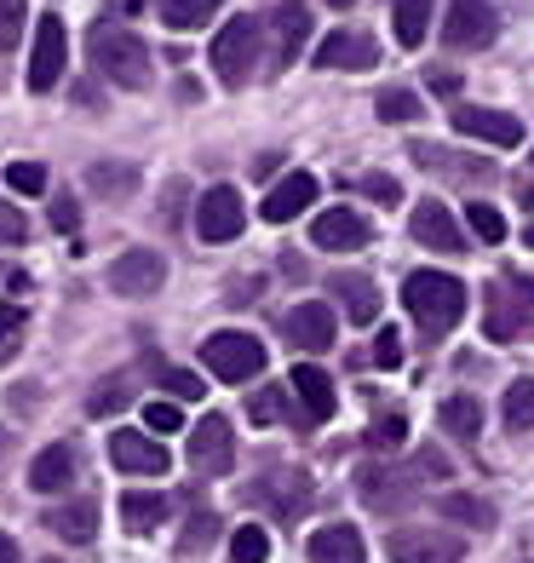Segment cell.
I'll return each mask as SVG.
<instances>
[{"instance_id": "16", "label": "cell", "mask_w": 534, "mask_h": 563, "mask_svg": "<svg viewBox=\"0 0 534 563\" xmlns=\"http://www.w3.org/2000/svg\"><path fill=\"white\" fill-rule=\"evenodd\" d=\"M454 133L482 139V144H494V150H518V144H523V121H518V115H505V110L460 104V110H454Z\"/></svg>"}, {"instance_id": "28", "label": "cell", "mask_w": 534, "mask_h": 563, "mask_svg": "<svg viewBox=\"0 0 534 563\" xmlns=\"http://www.w3.org/2000/svg\"><path fill=\"white\" fill-rule=\"evenodd\" d=\"M431 7H437V0H391L397 46H420V41H425V30H431Z\"/></svg>"}, {"instance_id": "17", "label": "cell", "mask_w": 534, "mask_h": 563, "mask_svg": "<svg viewBox=\"0 0 534 563\" xmlns=\"http://www.w3.org/2000/svg\"><path fill=\"white\" fill-rule=\"evenodd\" d=\"M409 230H414V242L431 247V253H448V260H454V253H466V230L454 224V213L443 208V201H420Z\"/></svg>"}, {"instance_id": "47", "label": "cell", "mask_w": 534, "mask_h": 563, "mask_svg": "<svg viewBox=\"0 0 534 563\" xmlns=\"http://www.w3.org/2000/svg\"><path fill=\"white\" fill-rule=\"evenodd\" d=\"M414 472H420V483H448V460H443V449H420V454H414Z\"/></svg>"}, {"instance_id": "12", "label": "cell", "mask_w": 534, "mask_h": 563, "mask_svg": "<svg viewBox=\"0 0 534 563\" xmlns=\"http://www.w3.org/2000/svg\"><path fill=\"white\" fill-rule=\"evenodd\" d=\"M386 552H391V563H460L466 547L443 529H391Z\"/></svg>"}, {"instance_id": "1", "label": "cell", "mask_w": 534, "mask_h": 563, "mask_svg": "<svg viewBox=\"0 0 534 563\" xmlns=\"http://www.w3.org/2000/svg\"><path fill=\"white\" fill-rule=\"evenodd\" d=\"M482 328H489V340L500 345H518L534 334V282L505 271L500 282H489V294H482Z\"/></svg>"}, {"instance_id": "37", "label": "cell", "mask_w": 534, "mask_h": 563, "mask_svg": "<svg viewBox=\"0 0 534 563\" xmlns=\"http://www.w3.org/2000/svg\"><path fill=\"white\" fill-rule=\"evenodd\" d=\"M443 511L466 529H494V506H482L477 495H443Z\"/></svg>"}, {"instance_id": "55", "label": "cell", "mask_w": 534, "mask_h": 563, "mask_svg": "<svg viewBox=\"0 0 534 563\" xmlns=\"http://www.w3.org/2000/svg\"><path fill=\"white\" fill-rule=\"evenodd\" d=\"M523 247L534 253V213H529V224H523Z\"/></svg>"}, {"instance_id": "18", "label": "cell", "mask_w": 534, "mask_h": 563, "mask_svg": "<svg viewBox=\"0 0 534 563\" xmlns=\"http://www.w3.org/2000/svg\"><path fill=\"white\" fill-rule=\"evenodd\" d=\"M190 460H196L201 472H213V477H224V472L236 466V431L224 426L219 415H208V420H201V426L190 431Z\"/></svg>"}, {"instance_id": "35", "label": "cell", "mask_w": 534, "mask_h": 563, "mask_svg": "<svg viewBox=\"0 0 534 563\" xmlns=\"http://www.w3.org/2000/svg\"><path fill=\"white\" fill-rule=\"evenodd\" d=\"M87 185L98 190V196H133L138 190V167H115V162H98V167H87Z\"/></svg>"}, {"instance_id": "14", "label": "cell", "mask_w": 534, "mask_h": 563, "mask_svg": "<svg viewBox=\"0 0 534 563\" xmlns=\"http://www.w3.org/2000/svg\"><path fill=\"white\" fill-rule=\"evenodd\" d=\"M110 460H115V472H133V477H167V449L133 426L110 431Z\"/></svg>"}, {"instance_id": "34", "label": "cell", "mask_w": 534, "mask_h": 563, "mask_svg": "<svg viewBox=\"0 0 534 563\" xmlns=\"http://www.w3.org/2000/svg\"><path fill=\"white\" fill-rule=\"evenodd\" d=\"M219 7H224V0H167L162 23H167V30H201V23H213Z\"/></svg>"}, {"instance_id": "5", "label": "cell", "mask_w": 534, "mask_h": 563, "mask_svg": "<svg viewBox=\"0 0 534 563\" xmlns=\"http://www.w3.org/2000/svg\"><path fill=\"white\" fill-rule=\"evenodd\" d=\"M201 363H208L213 379H224V386H247L253 374H265V345L253 334H242V328H224V334L201 340Z\"/></svg>"}, {"instance_id": "41", "label": "cell", "mask_w": 534, "mask_h": 563, "mask_svg": "<svg viewBox=\"0 0 534 563\" xmlns=\"http://www.w3.org/2000/svg\"><path fill=\"white\" fill-rule=\"evenodd\" d=\"M282 415H288V397H282V386H259V391L247 397V420H253V426H276Z\"/></svg>"}, {"instance_id": "22", "label": "cell", "mask_w": 534, "mask_h": 563, "mask_svg": "<svg viewBox=\"0 0 534 563\" xmlns=\"http://www.w3.org/2000/svg\"><path fill=\"white\" fill-rule=\"evenodd\" d=\"M409 156L425 167V173H448V178H471V185H482L489 178L494 185V167L482 162V156H454V150H437V144H414Z\"/></svg>"}, {"instance_id": "13", "label": "cell", "mask_w": 534, "mask_h": 563, "mask_svg": "<svg viewBox=\"0 0 534 563\" xmlns=\"http://www.w3.org/2000/svg\"><path fill=\"white\" fill-rule=\"evenodd\" d=\"M282 334L299 345V351H327L340 340V317H334V305H322V299H304V305H293V311L282 317Z\"/></svg>"}, {"instance_id": "21", "label": "cell", "mask_w": 534, "mask_h": 563, "mask_svg": "<svg viewBox=\"0 0 534 563\" xmlns=\"http://www.w3.org/2000/svg\"><path fill=\"white\" fill-rule=\"evenodd\" d=\"M270 30H276V64H293L304 53V41H311V12L299 7V0H282V7L270 12Z\"/></svg>"}, {"instance_id": "59", "label": "cell", "mask_w": 534, "mask_h": 563, "mask_svg": "<svg viewBox=\"0 0 534 563\" xmlns=\"http://www.w3.org/2000/svg\"><path fill=\"white\" fill-rule=\"evenodd\" d=\"M46 563H58V558H46Z\"/></svg>"}, {"instance_id": "9", "label": "cell", "mask_w": 534, "mask_h": 563, "mask_svg": "<svg viewBox=\"0 0 534 563\" xmlns=\"http://www.w3.org/2000/svg\"><path fill=\"white\" fill-rule=\"evenodd\" d=\"M500 35V18L489 0H448L443 12V46H460V53H477Z\"/></svg>"}, {"instance_id": "29", "label": "cell", "mask_w": 534, "mask_h": 563, "mask_svg": "<svg viewBox=\"0 0 534 563\" xmlns=\"http://www.w3.org/2000/svg\"><path fill=\"white\" fill-rule=\"evenodd\" d=\"M149 379H156V386L173 397V402H196L201 391H208V386H201V374H190V368H178V363H162V356H149Z\"/></svg>"}, {"instance_id": "23", "label": "cell", "mask_w": 534, "mask_h": 563, "mask_svg": "<svg viewBox=\"0 0 534 563\" xmlns=\"http://www.w3.org/2000/svg\"><path fill=\"white\" fill-rule=\"evenodd\" d=\"M311 563H368L363 534H356L351 523H322L311 534Z\"/></svg>"}, {"instance_id": "32", "label": "cell", "mask_w": 534, "mask_h": 563, "mask_svg": "<svg viewBox=\"0 0 534 563\" xmlns=\"http://www.w3.org/2000/svg\"><path fill=\"white\" fill-rule=\"evenodd\" d=\"M443 431H454L460 443H471L477 431H482V402L477 397H448L443 402Z\"/></svg>"}, {"instance_id": "48", "label": "cell", "mask_w": 534, "mask_h": 563, "mask_svg": "<svg viewBox=\"0 0 534 563\" xmlns=\"http://www.w3.org/2000/svg\"><path fill=\"white\" fill-rule=\"evenodd\" d=\"M23 236H30V224H23L18 208H0V247H18Z\"/></svg>"}, {"instance_id": "10", "label": "cell", "mask_w": 534, "mask_h": 563, "mask_svg": "<svg viewBox=\"0 0 534 563\" xmlns=\"http://www.w3.org/2000/svg\"><path fill=\"white\" fill-rule=\"evenodd\" d=\"M64 64H69V41H64V18H53L46 12L41 23H35V46H30V92H53L58 87V75H64Z\"/></svg>"}, {"instance_id": "24", "label": "cell", "mask_w": 534, "mask_h": 563, "mask_svg": "<svg viewBox=\"0 0 534 563\" xmlns=\"http://www.w3.org/2000/svg\"><path fill=\"white\" fill-rule=\"evenodd\" d=\"M69 477H75V449H69V443H46V449L30 460V489H35V495H58Z\"/></svg>"}, {"instance_id": "20", "label": "cell", "mask_w": 534, "mask_h": 563, "mask_svg": "<svg viewBox=\"0 0 534 563\" xmlns=\"http://www.w3.org/2000/svg\"><path fill=\"white\" fill-rule=\"evenodd\" d=\"M316 190H322V185H316L311 173H288L282 185H276V190L259 201V213H265L270 224H288V219H299L304 208H311V201H316Z\"/></svg>"}, {"instance_id": "50", "label": "cell", "mask_w": 534, "mask_h": 563, "mask_svg": "<svg viewBox=\"0 0 534 563\" xmlns=\"http://www.w3.org/2000/svg\"><path fill=\"white\" fill-rule=\"evenodd\" d=\"M18 334H23V311L18 305H0V351H12Z\"/></svg>"}, {"instance_id": "2", "label": "cell", "mask_w": 534, "mask_h": 563, "mask_svg": "<svg viewBox=\"0 0 534 563\" xmlns=\"http://www.w3.org/2000/svg\"><path fill=\"white\" fill-rule=\"evenodd\" d=\"M402 305H409L414 322H425V334H448V328L466 317V288H460V276L414 271L402 282Z\"/></svg>"}, {"instance_id": "19", "label": "cell", "mask_w": 534, "mask_h": 563, "mask_svg": "<svg viewBox=\"0 0 534 563\" xmlns=\"http://www.w3.org/2000/svg\"><path fill=\"white\" fill-rule=\"evenodd\" d=\"M379 64V46L363 30H334L316 46V69H374Z\"/></svg>"}, {"instance_id": "11", "label": "cell", "mask_w": 534, "mask_h": 563, "mask_svg": "<svg viewBox=\"0 0 534 563\" xmlns=\"http://www.w3.org/2000/svg\"><path fill=\"white\" fill-rule=\"evenodd\" d=\"M162 282H167V260L156 247H126L110 265V294L121 299H149V294H162Z\"/></svg>"}, {"instance_id": "45", "label": "cell", "mask_w": 534, "mask_h": 563, "mask_svg": "<svg viewBox=\"0 0 534 563\" xmlns=\"http://www.w3.org/2000/svg\"><path fill=\"white\" fill-rule=\"evenodd\" d=\"M23 41V0H0V46H12Z\"/></svg>"}, {"instance_id": "40", "label": "cell", "mask_w": 534, "mask_h": 563, "mask_svg": "<svg viewBox=\"0 0 534 563\" xmlns=\"http://www.w3.org/2000/svg\"><path fill=\"white\" fill-rule=\"evenodd\" d=\"M213 534H219V511H213V506H196L190 523H185V534H178V552H201Z\"/></svg>"}, {"instance_id": "26", "label": "cell", "mask_w": 534, "mask_h": 563, "mask_svg": "<svg viewBox=\"0 0 534 563\" xmlns=\"http://www.w3.org/2000/svg\"><path fill=\"white\" fill-rule=\"evenodd\" d=\"M327 288H334V299L345 305L351 322H374L379 317V288L368 276H327Z\"/></svg>"}, {"instance_id": "42", "label": "cell", "mask_w": 534, "mask_h": 563, "mask_svg": "<svg viewBox=\"0 0 534 563\" xmlns=\"http://www.w3.org/2000/svg\"><path fill=\"white\" fill-rule=\"evenodd\" d=\"M466 224H471L489 247L505 242V219H500V208H489V201H471V208H466Z\"/></svg>"}, {"instance_id": "27", "label": "cell", "mask_w": 534, "mask_h": 563, "mask_svg": "<svg viewBox=\"0 0 534 563\" xmlns=\"http://www.w3.org/2000/svg\"><path fill=\"white\" fill-rule=\"evenodd\" d=\"M46 523H53V534H64V541H92V534H98V506L92 500L53 506V511H46Z\"/></svg>"}, {"instance_id": "38", "label": "cell", "mask_w": 534, "mask_h": 563, "mask_svg": "<svg viewBox=\"0 0 534 563\" xmlns=\"http://www.w3.org/2000/svg\"><path fill=\"white\" fill-rule=\"evenodd\" d=\"M265 558H270V534L259 523H242L231 534V563H265Z\"/></svg>"}, {"instance_id": "6", "label": "cell", "mask_w": 534, "mask_h": 563, "mask_svg": "<svg viewBox=\"0 0 534 563\" xmlns=\"http://www.w3.org/2000/svg\"><path fill=\"white\" fill-rule=\"evenodd\" d=\"M247 495L259 500L276 523H299L304 506H311V472H304V466H270Z\"/></svg>"}, {"instance_id": "31", "label": "cell", "mask_w": 534, "mask_h": 563, "mask_svg": "<svg viewBox=\"0 0 534 563\" xmlns=\"http://www.w3.org/2000/svg\"><path fill=\"white\" fill-rule=\"evenodd\" d=\"M126 402H133V379H126V374H110L104 386H92L87 415H92V420H110V415H121Z\"/></svg>"}, {"instance_id": "30", "label": "cell", "mask_w": 534, "mask_h": 563, "mask_svg": "<svg viewBox=\"0 0 534 563\" xmlns=\"http://www.w3.org/2000/svg\"><path fill=\"white\" fill-rule=\"evenodd\" d=\"M121 523L133 529V534H149V529H162L167 523V500L162 495H121Z\"/></svg>"}, {"instance_id": "7", "label": "cell", "mask_w": 534, "mask_h": 563, "mask_svg": "<svg viewBox=\"0 0 534 563\" xmlns=\"http://www.w3.org/2000/svg\"><path fill=\"white\" fill-rule=\"evenodd\" d=\"M253 64H259V18H231L224 30L213 35V69L224 87H242Z\"/></svg>"}, {"instance_id": "36", "label": "cell", "mask_w": 534, "mask_h": 563, "mask_svg": "<svg viewBox=\"0 0 534 563\" xmlns=\"http://www.w3.org/2000/svg\"><path fill=\"white\" fill-rule=\"evenodd\" d=\"M379 121H386V126H409V121H420L425 115V104H420V98L414 92H402V87H391V92H379Z\"/></svg>"}, {"instance_id": "3", "label": "cell", "mask_w": 534, "mask_h": 563, "mask_svg": "<svg viewBox=\"0 0 534 563\" xmlns=\"http://www.w3.org/2000/svg\"><path fill=\"white\" fill-rule=\"evenodd\" d=\"M87 53H92V64H98L104 81H115L126 92L149 87V46L133 30H121V23H98L92 41H87Z\"/></svg>"}, {"instance_id": "44", "label": "cell", "mask_w": 534, "mask_h": 563, "mask_svg": "<svg viewBox=\"0 0 534 563\" xmlns=\"http://www.w3.org/2000/svg\"><path fill=\"white\" fill-rule=\"evenodd\" d=\"M7 185H12L18 196H41V190H46V167H41V162H12V167H7Z\"/></svg>"}, {"instance_id": "49", "label": "cell", "mask_w": 534, "mask_h": 563, "mask_svg": "<svg viewBox=\"0 0 534 563\" xmlns=\"http://www.w3.org/2000/svg\"><path fill=\"white\" fill-rule=\"evenodd\" d=\"M374 363H379V368H397V363H402V340H397V328H386V334L374 340Z\"/></svg>"}, {"instance_id": "15", "label": "cell", "mask_w": 534, "mask_h": 563, "mask_svg": "<svg viewBox=\"0 0 534 563\" xmlns=\"http://www.w3.org/2000/svg\"><path fill=\"white\" fill-rule=\"evenodd\" d=\"M311 242H316L322 253H363V247L374 242V230H368L363 213H351V208H322V213L311 219Z\"/></svg>"}, {"instance_id": "25", "label": "cell", "mask_w": 534, "mask_h": 563, "mask_svg": "<svg viewBox=\"0 0 534 563\" xmlns=\"http://www.w3.org/2000/svg\"><path fill=\"white\" fill-rule=\"evenodd\" d=\"M293 391H299V402H304V420L311 426H322L327 415H334V379H327V368H293Z\"/></svg>"}, {"instance_id": "52", "label": "cell", "mask_w": 534, "mask_h": 563, "mask_svg": "<svg viewBox=\"0 0 534 563\" xmlns=\"http://www.w3.org/2000/svg\"><path fill=\"white\" fill-rule=\"evenodd\" d=\"M178 208H185V185H173V190H167V201H162V219L173 224V219H178Z\"/></svg>"}, {"instance_id": "43", "label": "cell", "mask_w": 534, "mask_h": 563, "mask_svg": "<svg viewBox=\"0 0 534 563\" xmlns=\"http://www.w3.org/2000/svg\"><path fill=\"white\" fill-rule=\"evenodd\" d=\"M409 443V420L402 415H379L374 431H368V449H402Z\"/></svg>"}, {"instance_id": "8", "label": "cell", "mask_w": 534, "mask_h": 563, "mask_svg": "<svg viewBox=\"0 0 534 563\" xmlns=\"http://www.w3.org/2000/svg\"><path fill=\"white\" fill-rule=\"evenodd\" d=\"M242 230H247V208H242V190H236V185L201 190V201H196V236H201V242L224 247V242H236Z\"/></svg>"}, {"instance_id": "46", "label": "cell", "mask_w": 534, "mask_h": 563, "mask_svg": "<svg viewBox=\"0 0 534 563\" xmlns=\"http://www.w3.org/2000/svg\"><path fill=\"white\" fill-rule=\"evenodd\" d=\"M363 196H374L379 208H397V201H402V185H397L391 173H368V178H363Z\"/></svg>"}, {"instance_id": "39", "label": "cell", "mask_w": 534, "mask_h": 563, "mask_svg": "<svg viewBox=\"0 0 534 563\" xmlns=\"http://www.w3.org/2000/svg\"><path fill=\"white\" fill-rule=\"evenodd\" d=\"M144 431H149V438H173V431H185V408H178L173 397L144 402Z\"/></svg>"}, {"instance_id": "57", "label": "cell", "mask_w": 534, "mask_h": 563, "mask_svg": "<svg viewBox=\"0 0 534 563\" xmlns=\"http://www.w3.org/2000/svg\"><path fill=\"white\" fill-rule=\"evenodd\" d=\"M327 7H340V12H345V7H351V0H327Z\"/></svg>"}, {"instance_id": "51", "label": "cell", "mask_w": 534, "mask_h": 563, "mask_svg": "<svg viewBox=\"0 0 534 563\" xmlns=\"http://www.w3.org/2000/svg\"><path fill=\"white\" fill-rule=\"evenodd\" d=\"M46 213H53V230H75V224H81V208H75V196H53V208H46Z\"/></svg>"}, {"instance_id": "4", "label": "cell", "mask_w": 534, "mask_h": 563, "mask_svg": "<svg viewBox=\"0 0 534 563\" xmlns=\"http://www.w3.org/2000/svg\"><path fill=\"white\" fill-rule=\"evenodd\" d=\"M356 495H363L368 511H402L420 495V472L414 460H374V466L356 472Z\"/></svg>"}, {"instance_id": "33", "label": "cell", "mask_w": 534, "mask_h": 563, "mask_svg": "<svg viewBox=\"0 0 534 563\" xmlns=\"http://www.w3.org/2000/svg\"><path fill=\"white\" fill-rule=\"evenodd\" d=\"M500 415H505V431H534V379H512L505 386Z\"/></svg>"}, {"instance_id": "53", "label": "cell", "mask_w": 534, "mask_h": 563, "mask_svg": "<svg viewBox=\"0 0 534 563\" xmlns=\"http://www.w3.org/2000/svg\"><path fill=\"white\" fill-rule=\"evenodd\" d=\"M425 81H431V87H437V92H454V87H460V81H454V75H448V69H431V75H425Z\"/></svg>"}, {"instance_id": "56", "label": "cell", "mask_w": 534, "mask_h": 563, "mask_svg": "<svg viewBox=\"0 0 534 563\" xmlns=\"http://www.w3.org/2000/svg\"><path fill=\"white\" fill-rule=\"evenodd\" d=\"M518 196H523V208H529V213H534V185H523V190H518Z\"/></svg>"}, {"instance_id": "54", "label": "cell", "mask_w": 534, "mask_h": 563, "mask_svg": "<svg viewBox=\"0 0 534 563\" xmlns=\"http://www.w3.org/2000/svg\"><path fill=\"white\" fill-rule=\"evenodd\" d=\"M0 563H18V541H12V534H0Z\"/></svg>"}, {"instance_id": "58", "label": "cell", "mask_w": 534, "mask_h": 563, "mask_svg": "<svg viewBox=\"0 0 534 563\" xmlns=\"http://www.w3.org/2000/svg\"><path fill=\"white\" fill-rule=\"evenodd\" d=\"M0 454H7V431H0Z\"/></svg>"}]
</instances>
